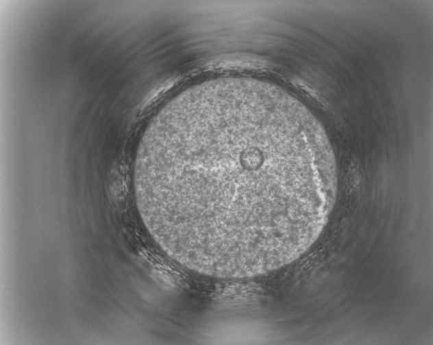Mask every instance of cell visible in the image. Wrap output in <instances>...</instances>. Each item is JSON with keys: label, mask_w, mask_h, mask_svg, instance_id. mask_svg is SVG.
Masks as SVG:
<instances>
[{"label": "cell", "mask_w": 433, "mask_h": 345, "mask_svg": "<svg viewBox=\"0 0 433 345\" xmlns=\"http://www.w3.org/2000/svg\"><path fill=\"white\" fill-rule=\"evenodd\" d=\"M136 201L172 259L219 278L258 277L316 241L337 190L318 120L266 81L219 78L163 106L140 143Z\"/></svg>", "instance_id": "cell-1"}]
</instances>
